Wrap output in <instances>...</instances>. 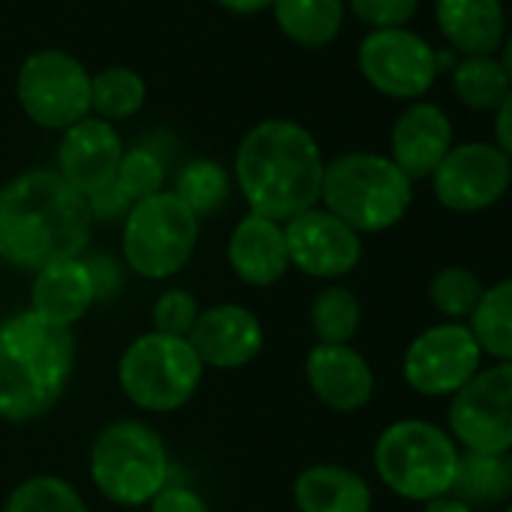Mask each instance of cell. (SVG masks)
<instances>
[{
    "label": "cell",
    "mask_w": 512,
    "mask_h": 512,
    "mask_svg": "<svg viewBox=\"0 0 512 512\" xmlns=\"http://www.w3.org/2000/svg\"><path fill=\"white\" fill-rule=\"evenodd\" d=\"M91 226V202L52 169H28L0 190V260L19 269L79 260Z\"/></svg>",
    "instance_id": "1"
},
{
    "label": "cell",
    "mask_w": 512,
    "mask_h": 512,
    "mask_svg": "<svg viewBox=\"0 0 512 512\" xmlns=\"http://www.w3.org/2000/svg\"><path fill=\"white\" fill-rule=\"evenodd\" d=\"M232 172L253 214L287 223L320 205L326 160L308 127L269 118L244 133Z\"/></svg>",
    "instance_id": "2"
},
{
    "label": "cell",
    "mask_w": 512,
    "mask_h": 512,
    "mask_svg": "<svg viewBox=\"0 0 512 512\" xmlns=\"http://www.w3.org/2000/svg\"><path fill=\"white\" fill-rule=\"evenodd\" d=\"M76 371V338L22 311L0 326V419H43L64 398Z\"/></svg>",
    "instance_id": "3"
},
{
    "label": "cell",
    "mask_w": 512,
    "mask_h": 512,
    "mask_svg": "<svg viewBox=\"0 0 512 512\" xmlns=\"http://www.w3.org/2000/svg\"><path fill=\"white\" fill-rule=\"evenodd\" d=\"M413 202V181L374 151H347L326 163L320 205L359 235L398 226Z\"/></svg>",
    "instance_id": "4"
},
{
    "label": "cell",
    "mask_w": 512,
    "mask_h": 512,
    "mask_svg": "<svg viewBox=\"0 0 512 512\" xmlns=\"http://www.w3.org/2000/svg\"><path fill=\"white\" fill-rule=\"evenodd\" d=\"M88 470L109 503L148 506L172 482V455L157 428L139 419H118L94 437Z\"/></svg>",
    "instance_id": "5"
},
{
    "label": "cell",
    "mask_w": 512,
    "mask_h": 512,
    "mask_svg": "<svg viewBox=\"0 0 512 512\" xmlns=\"http://www.w3.org/2000/svg\"><path fill=\"white\" fill-rule=\"evenodd\" d=\"M461 446L434 422L398 419L374 443V467L380 482L416 503H428L452 491Z\"/></svg>",
    "instance_id": "6"
},
{
    "label": "cell",
    "mask_w": 512,
    "mask_h": 512,
    "mask_svg": "<svg viewBox=\"0 0 512 512\" xmlns=\"http://www.w3.org/2000/svg\"><path fill=\"white\" fill-rule=\"evenodd\" d=\"M205 365L187 338L145 332L118 359L124 398L145 413H175L199 392Z\"/></svg>",
    "instance_id": "7"
},
{
    "label": "cell",
    "mask_w": 512,
    "mask_h": 512,
    "mask_svg": "<svg viewBox=\"0 0 512 512\" xmlns=\"http://www.w3.org/2000/svg\"><path fill=\"white\" fill-rule=\"evenodd\" d=\"M199 217L172 193L160 190L127 208L121 247L124 263L145 281H169L193 260Z\"/></svg>",
    "instance_id": "8"
},
{
    "label": "cell",
    "mask_w": 512,
    "mask_h": 512,
    "mask_svg": "<svg viewBox=\"0 0 512 512\" xmlns=\"http://www.w3.org/2000/svg\"><path fill=\"white\" fill-rule=\"evenodd\" d=\"M16 97L37 127L70 130L91 115V76L73 55L46 49L22 64Z\"/></svg>",
    "instance_id": "9"
},
{
    "label": "cell",
    "mask_w": 512,
    "mask_h": 512,
    "mask_svg": "<svg viewBox=\"0 0 512 512\" xmlns=\"http://www.w3.org/2000/svg\"><path fill=\"white\" fill-rule=\"evenodd\" d=\"M449 434L464 452H512V362L479 368L449 398Z\"/></svg>",
    "instance_id": "10"
},
{
    "label": "cell",
    "mask_w": 512,
    "mask_h": 512,
    "mask_svg": "<svg viewBox=\"0 0 512 512\" xmlns=\"http://www.w3.org/2000/svg\"><path fill=\"white\" fill-rule=\"evenodd\" d=\"M482 368V350L467 323H437L419 332L401 359V374L416 395L452 398Z\"/></svg>",
    "instance_id": "11"
},
{
    "label": "cell",
    "mask_w": 512,
    "mask_h": 512,
    "mask_svg": "<svg viewBox=\"0 0 512 512\" xmlns=\"http://www.w3.org/2000/svg\"><path fill=\"white\" fill-rule=\"evenodd\" d=\"M365 82L395 100H419L437 79V49L407 28L371 31L359 46Z\"/></svg>",
    "instance_id": "12"
},
{
    "label": "cell",
    "mask_w": 512,
    "mask_h": 512,
    "mask_svg": "<svg viewBox=\"0 0 512 512\" xmlns=\"http://www.w3.org/2000/svg\"><path fill=\"white\" fill-rule=\"evenodd\" d=\"M512 184V163L494 142L452 145L431 175L434 196L443 208L473 214L497 205Z\"/></svg>",
    "instance_id": "13"
},
{
    "label": "cell",
    "mask_w": 512,
    "mask_h": 512,
    "mask_svg": "<svg viewBox=\"0 0 512 512\" xmlns=\"http://www.w3.org/2000/svg\"><path fill=\"white\" fill-rule=\"evenodd\" d=\"M290 269L317 278L338 281L347 278L362 263V235L338 220L323 205L308 208L284 223Z\"/></svg>",
    "instance_id": "14"
},
{
    "label": "cell",
    "mask_w": 512,
    "mask_h": 512,
    "mask_svg": "<svg viewBox=\"0 0 512 512\" xmlns=\"http://www.w3.org/2000/svg\"><path fill=\"white\" fill-rule=\"evenodd\" d=\"M121 157H124V142L115 124L88 115L85 121L64 130L55 172L88 202H94L112 187Z\"/></svg>",
    "instance_id": "15"
},
{
    "label": "cell",
    "mask_w": 512,
    "mask_h": 512,
    "mask_svg": "<svg viewBox=\"0 0 512 512\" xmlns=\"http://www.w3.org/2000/svg\"><path fill=\"white\" fill-rule=\"evenodd\" d=\"M187 341L205 368L238 371L263 353L266 329L250 308L223 302V305L202 308Z\"/></svg>",
    "instance_id": "16"
},
{
    "label": "cell",
    "mask_w": 512,
    "mask_h": 512,
    "mask_svg": "<svg viewBox=\"0 0 512 512\" xmlns=\"http://www.w3.org/2000/svg\"><path fill=\"white\" fill-rule=\"evenodd\" d=\"M305 380L314 398L335 413H356L374 398V371L350 344H314L305 356Z\"/></svg>",
    "instance_id": "17"
},
{
    "label": "cell",
    "mask_w": 512,
    "mask_h": 512,
    "mask_svg": "<svg viewBox=\"0 0 512 512\" xmlns=\"http://www.w3.org/2000/svg\"><path fill=\"white\" fill-rule=\"evenodd\" d=\"M455 130L449 115L437 103H413L407 106L389 136V160L410 178L422 181L431 178L443 157L452 151Z\"/></svg>",
    "instance_id": "18"
},
{
    "label": "cell",
    "mask_w": 512,
    "mask_h": 512,
    "mask_svg": "<svg viewBox=\"0 0 512 512\" xmlns=\"http://www.w3.org/2000/svg\"><path fill=\"white\" fill-rule=\"evenodd\" d=\"M226 260L247 287H275L290 272L284 223L247 211L229 232Z\"/></svg>",
    "instance_id": "19"
},
{
    "label": "cell",
    "mask_w": 512,
    "mask_h": 512,
    "mask_svg": "<svg viewBox=\"0 0 512 512\" xmlns=\"http://www.w3.org/2000/svg\"><path fill=\"white\" fill-rule=\"evenodd\" d=\"M100 293H103V287L97 281L94 266L79 256V260L52 263V266L34 272L28 311H34L40 320H46L58 329L73 332V326L88 317V311L94 308Z\"/></svg>",
    "instance_id": "20"
},
{
    "label": "cell",
    "mask_w": 512,
    "mask_h": 512,
    "mask_svg": "<svg viewBox=\"0 0 512 512\" xmlns=\"http://www.w3.org/2000/svg\"><path fill=\"white\" fill-rule=\"evenodd\" d=\"M434 19L443 40L461 55H494L506 40L500 0H434Z\"/></svg>",
    "instance_id": "21"
},
{
    "label": "cell",
    "mask_w": 512,
    "mask_h": 512,
    "mask_svg": "<svg viewBox=\"0 0 512 512\" xmlns=\"http://www.w3.org/2000/svg\"><path fill=\"white\" fill-rule=\"evenodd\" d=\"M299 512H371L374 491L356 470L344 464H311L293 482Z\"/></svg>",
    "instance_id": "22"
},
{
    "label": "cell",
    "mask_w": 512,
    "mask_h": 512,
    "mask_svg": "<svg viewBox=\"0 0 512 512\" xmlns=\"http://www.w3.org/2000/svg\"><path fill=\"white\" fill-rule=\"evenodd\" d=\"M452 497L467 506H497L512 500V452H464L458 458Z\"/></svg>",
    "instance_id": "23"
},
{
    "label": "cell",
    "mask_w": 512,
    "mask_h": 512,
    "mask_svg": "<svg viewBox=\"0 0 512 512\" xmlns=\"http://www.w3.org/2000/svg\"><path fill=\"white\" fill-rule=\"evenodd\" d=\"M272 10L281 31L305 49L329 46L344 25V0H272Z\"/></svg>",
    "instance_id": "24"
},
{
    "label": "cell",
    "mask_w": 512,
    "mask_h": 512,
    "mask_svg": "<svg viewBox=\"0 0 512 512\" xmlns=\"http://www.w3.org/2000/svg\"><path fill=\"white\" fill-rule=\"evenodd\" d=\"M166 184V166L163 160L151 151V148H130L121 157L118 175L112 181V187L97 196L91 202L94 214L97 211H118V208H130L148 196H157Z\"/></svg>",
    "instance_id": "25"
},
{
    "label": "cell",
    "mask_w": 512,
    "mask_h": 512,
    "mask_svg": "<svg viewBox=\"0 0 512 512\" xmlns=\"http://www.w3.org/2000/svg\"><path fill=\"white\" fill-rule=\"evenodd\" d=\"M467 329L473 332L482 356H491L494 362H512V278L482 290Z\"/></svg>",
    "instance_id": "26"
},
{
    "label": "cell",
    "mask_w": 512,
    "mask_h": 512,
    "mask_svg": "<svg viewBox=\"0 0 512 512\" xmlns=\"http://www.w3.org/2000/svg\"><path fill=\"white\" fill-rule=\"evenodd\" d=\"M452 94L461 106L473 112H497L512 94V85L494 55L458 58L452 67Z\"/></svg>",
    "instance_id": "27"
},
{
    "label": "cell",
    "mask_w": 512,
    "mask_h": 512,
    "mask_svg": "<svg viewBox=\"0 0 512 512\" xmlns=\"http://www.w3.org/2000/svg\"><path fill=\"white\" fill-rule=\"evenodd\" d=\"M148 97L145 79L130 67H106L91 76V112L100 121H127L142 112Z\"/></svg>",
    "instance_id": "28"
},
{
    "label": "cell",
    "mask_w": 512,
    "mask_h": 512,
    "mask_svg": "<svg viewBox=\"0 0 512 512\" xmlns=\"http://www.w3.org/2000/svg\"><path fill=\"white\" fill-rule=\"evenodd\" d=\"M311 332L317 344H350L362 326V305L347 287H326L311 302Z\"/></svg>",
    "instance_id": "29"
},
{
    "label": "cell",
    "mask_w": 512,
    "mask_h": 512,
    "mask_svg": "<svg viewBox=\"0 0 512 512\" xmlns=\"http://www.w3.org/2000/svg\"><path fill=\"white\" fill-rule=\"evenodd\" d=\"M4 512H91V509L73 482L55 473H37L22 479L10 491Z\"/></svg>",
    "instance_id": "30"
},
{
    "label": "cell",
    "mask_w": 512,
    "mask_h": 512,
    "mask_svg": "<svg viewBox=\"0 0 512 512\" xmlns=\"http://www.w3.org/2000/svg\"><path fill=\"white\" fill-rule=\"evenodd\" d=\"M172 193H175L196 217H202V214L217 211V208L226 202V196H229V175H226V169H223L220 163H214V160H190V163L178 172Z\"/></svg>",
    "instance_id": "31"
},
{
    "label": "cell",
    "mask_w": 512,
    "mask_h": 512,
    "mask_svg": "<svg viewBox=\"0 0 512 512\" xmlns=\"http://www.w3.org/2000/svg\"><path fill=\"white\" fill-rule=\"evenodd\" d=\"M482 290H485L482 281L470 269L446 266L431 278L428 299H431L434 311L446 317V323H461V320H470L473 308L482 299Z\"/></svg>",
    "instance_id": "32"
},
{
    "label": "cell",
    "mask_w": 512,
    "mask_h": 512,
    "mask_svg": "<svg viewBox=\"0 0 512 512\" xmlns=\"http://www.w3.org/2000/svg\"><path fill=\"white\" fill-rule=\"evenodd\" d=\"M199 314H202V305L196 302L193 293H187V290H166V293L157 296V302L151 308V323H154L151 332L187 338L193 332Z\"/></svg>",
    "instance_id": "33"
},
{
    "label": "cell",
    "mask_w": 512,
    "mask_h": 512,
    "mask_svg": "<svg viewBox=\"0 0 512 512\" xmlns=\"http://www.w3.org/2000/svg\"><path fill=\"white\" fill-rule=\"evenodd\" d=\"M350 7L359 22L371 25L374 31H392L404 28L416 16L419 0H350Z\"/></svg>",
    "instance_id": "34"
},
{
    "label": "cell",
    "mask_w": 512,
    "mask_h": 512,
    "mask_svg": "<svg viewBox=\"0 0 512 512\" xmlns=\"http://www.w3.org/2000/svg\"><path fill=\"white\" fill-rule=\"evenodd\" d=\"M148 512H211L205 497L187 485H178V482H169L151 503H148Z\"/></svg>",
    "instance_id": "35"
},
{
    "label": "cell",
    "mask_w": 512,
    "mask_h": 512,
    "mask_svg": "<svg viewBox=\"0 0 512 512\" xmlns=\"http://www.w3.org/2000/svg\"><path fill=\"white\" fill-rule=\"evenodd\" d=\"M494 145L506 154V160L512 163V94L500 103V109L494 112Z\"/></svg>",
    "instance_id": "36"
},
{
    "label": "cell",
    "mask_w": 512,
    "mask_h": 512,
    "mask_svg": "<svg viewBox=\"0 0 512 512\" xmlns=\"http://www.w3.org/2000/svg\"><path fill=\"white\" fill-rule=\"evenodd\" d=\"M217 4L229 13H238V16H250V13H260L266 7H272V0H217Z\"/></svg>",
    "instance_id": "37"
},
{
    "label": "cell",
    "mask_w": 512,
    "mask_h": 512,
    "mask_svg": "<svg viewBox=\"0 0 512 512\" xmlns=\"http://www.w3.org/2000/svg\"><path fill=\"white\" fill-rule=\"evenodd\" d=\"M425 512H476L473 506H467L464 500L452 497V494H443V497H434L425 503Z\"/></svg>",
    "instance_id": "38"
},
{
    "label": "cell",
    "mask_w": 512,
    "mask_h": 512,
    "mask_svg": "<svg viewBox=\"0 0 512 512\" xmlns=\"http://www.w3.org/2000/svg\"><path fill=\"white\" fill-rule=\"evenodd\" d=\"M500 67H503V73H506V79H509V85H512V34L503 40V46H500Z\"/></svg>",
    "instance_id": "39"
},
{
    "label": "cell",
    "mask_w": 512,
    "mask_h": 512,
    "mask_svg": "<svg viewBox=\"0 0 512 512\" xmlns=\"http://www.w3.org/2000/svg\"><path fill=\"white\" fill-rule=\"evenodd\" d=\"M503 512H512V500H509V503H506V509H503Z\"/></svg>",
    "instance_id": "40"
}]
</instances>
